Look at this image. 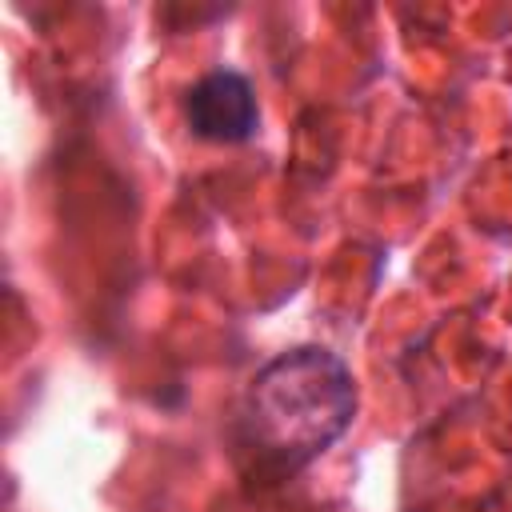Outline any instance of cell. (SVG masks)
<instances>
[{"label": "cell", "mask_w": 512, "mask_h": 512, "mask_svg": "<svg viewBox=\"0 0 512 512\" xmlns=\"http://www.w3.org/2000/svg\"><path fill=\"white\" fill-rule=\"evenodd\" d=\"M356 412L348 364L316 344L272 356L240 404V448L264 476H292L332 448Z\"/></svg>", "instance_id": "obj_1"}, {"label": "cell", "mask_w": 512, "mask_h": 512, "mask_svg": "<svg viewBox=\"0 0 512 512\" xmlns=\"http://www.w3.org/2000/svg\"><path fill=\"white\" fill-rule=\"evenodd\" d=\"M184 120L200 140L240 144L256 132V92L240 72H208L184 100Z\"/></svg>", "instance_id": "obj_2"}]
</instances>
